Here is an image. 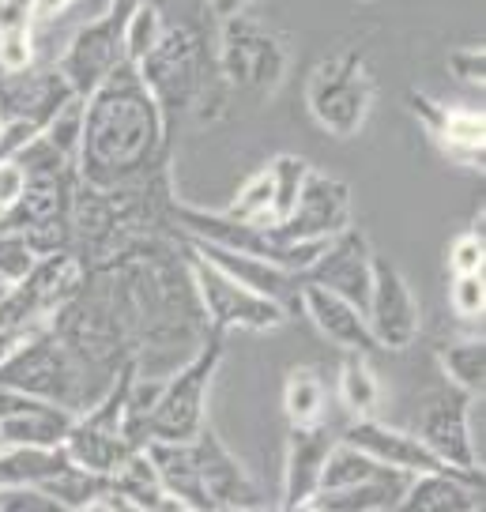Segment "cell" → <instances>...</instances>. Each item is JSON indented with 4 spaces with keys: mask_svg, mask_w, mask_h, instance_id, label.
<instances>
[{
    "mask_svg": "<svg viewBox=\"0 0 486 512\" xmlns=\"http://www.w3.org/2000/svg\"><path fill=\"white\" fill-rule=\"evenodd\" d=\"M306 106L328 136L336 140L358 136L373 106V76L366 57L358 49H343L317 64L306 87Z\"/></svg>",
    "mask_w": 486,
    "mask_h": 512,
    "instance_id": "obj_3",
    "label": "cell"
},
{
    "mask_svg": "<svg viewBox=\"0 0 486 512\" xmlns=\"http://www.w3.org/2000/svg\"><path fill=\"white\" fill-rule=\"evenodd\" d=\"M449 305H453V313L460 320H483V309H486L483 272L453 275V287H449Z\"/></svg>",
    "mask_w": 486,
    "mask_h": 512,
    "instance_id": "obj_32",
    "label": "cell"
},
{
    "mask_svg": "<svg viewBox=\"0 0 486 512\" xmlns=\"http://www.w3.org/2000/svg\"><path fill=\"white\" fill-rule=\"evenodd\" d=\"M340 400L355 418H366L381 403V381L370 366V354L347 351L340 366Z\"/></svg>",
    "mask_w": 486,
    "mask_h": 512,
    "instance_id": "obj_26",
    "label": "cell"
},
{
    "mask_svg": "<svg viewBox=\"0 0 486 512\" xmlns=\"http://www.w3.org/2000/svg\"><path fill=\"white\" fill-rule=\"evenodd\" d=\"M181 226L189 230V238H204L215 245H227L238 253L272 260L283 272L302 275L321 256L328 241L317 238H287L279 226H253L242 219H230L227 211H200V208H178Z\"/></svg>",
    "mask_w": 486,
    "mask_h": 512,
    "instance_id": "obj_4",
    "label": "cell"
},
{
    "mask_svg": "<svg viewBox=\"0 0 486 512\" xmlns=\"http://www.w3.org/2000/svg\"><path fill=\"white\" fill-rule=\"evenodd\" d=\"M196 464H200V490H204V505L208 512L219 509H264L260 490L253 479L245 475V467L230 456V448L204 426L193 437Z\"/></svg>",
    "mask_w": 486,
    "mask_h": 512,
    "instance_id": "obj_16",
    "label": "cell"
},
{
    "mask_svg": "<svg viewBox=\"0 0 486 512\" xmlns=\"http://www.w3.org/2000/svg\"><path fill=\"white\" fill-rule=\"evenodd\" d=\"M486 264V245H483V230H468L453 241L449 249V268L453 275H471V272H483Z\"/></svg>",
    "mask_w": 486,
    "mask_h": 512,
    "instance_id": "obj_34",
    "label": "cell"
},
{
    "mask_svg": "<svg viewBox=\"0 0 486 512\" xmlns=\"http://www.w3.org/2000/svg\"><path fill=\"white\" fill-rule=\"evenodd\" d=\"M336 437L328 433L324 422L313 426H291L287 433V452H283V509L298 512L309 509L313 494L321 490V471Z\"/></svg>",
    "mask_w": 486,
    "mask_h": 512,
    "instance_id": "obj_19",
    "label": "cell"
},
{
    "mask_svg": "<svg viewBox=\"0 0 486 512\" xmlns=\"http://www.w3.org/2000/svg\"><path fill=\"white\" fill-rule=\"evenodd\" d=\"M0 384H12V388H23V392H34V396H46V400H57L80 411L76 407V369H72V358L65 354V347L53 336H46V328L16 354L0 366Z\"/></svg>",
    "mask_w": 486,
    "mask_h": 512,
    "instance_id": "obj_11",
    "label": "cell"
},
{
    "mask_svg": "<svg viewBox=\"0 0 486 512\" xmlns=\"http://www.w3.org/2000/svg\"><path fill=\"white\" fill-rule=\"evenodd\" d=\"M23 189H27V170L16 159H0V208H12Z\"/></svg>",
    "mask_w": 486,
    "mask_h": 512,
    "instance_id": "obj_36",
    "label": "cell"
},
{
    "mask_svg": "<svg viewBox=\"0 0 486 512\" xmlns=\"http://www.w3.org/2000/svg\"><path fill=\"white\" fill-rule=\"evenodd\" d=\"M72 422H76V411L65 403L0 384V437H4V445L61 448Z\"/></svg>",
    "mask_w": 486,
    "mask_h": 512,
    "instance_id": "obj_12",
    "label": "cell"
},
{
    "mask_svg": "<svg viewBox=\"0 0 486 512\" xmlns=\"http://www.w3.org/2000/svg\"><path fill=\"white\" fill-rule=\"evenodd\" d=\"M438 366L445 373V381L468 392V396H483L486 384V343L483 336L453 339L438 347Z\"/></svg>",
    "mask_w": 486,
    "mask_h": 512,
    "instance_id": "obj_24",
    "label": "cell"
},
{
    "mask_svg": "<svg viewBox=\"0 0 486 512\" xmlns=\"http://www.w3.org/2000/svg\"><path fill=\"white\" fill-rule=\"evenodd\" d=\"M193 283L196 294L204 302V313L211 317L215 332H276L287 324L291 309L279 305L276 298H264L257 290L234 283L230 275H223L215 264H208L204 256L193 253Z\"/></svg>",
    "mask_w": 486,
    "mask_h": 512,
    "instance_id": "obj_6",
    "label": "cell"
},
{
    "mask_svg": "<svg viewBox=\"0 0 486 512\" xmlns=\"http://www.w3.org/2000/svg\"><path fill=\"white\" fill-rule=\"evenodd\" d=\"M76 0H31V19L34 23H49V19H61Z\"/></svg>",
    "mask_w": 486,
    "mask_h": 512,
    "instance_id": "obj_37",
    "label": "cell"
},
{
    "mask_svg": "<svg viewBox=\"0 0 486 512\" xmlns=\"http://www.w3.org/2000/svg\"><path fill=\"white\" fill-rule=\"evenodd\" d=\"M34 64V23H8L0 27V72H27Z\"/></svg>",
    "mask_w": 486,
    "mask_h": 512,
    "instance_id": "obj_31",
    "label": "cell"
},
{
    "mask_svg": "<svg viewBox=\"0 0 486 512\" xmlns=\"http://www.w3.org/2000/svg\"><path fill=\"white\" fill-rule=\"evenodd\" d=\"M8 290H12V287H8V283H0V302H4V298H8Z\"/></svg>",
    "mask_w": 486,
    "mask_h": 512,
    "instance_id": "obj_40",
    "label": "cell"
},
{
    "mask_svg": "<svg viewBox=\"0 0 486 512\" xmlns=\"http://www.w3.org/2000/svg\"><path fill=\"white\" fill-rule=\"evenodd\" d=\"M404 512H479L483 509V475L468 471H422L411 475L404 497Z\"/></svg>",
    "mask_w": 486,
    "mask_h": 512,
    "instance_id": "obj_21",
    "label": "cell"
},
{
    "mask_svg": "<svg viewBox=\"0 0 486 512\" xmlns=\"http://www.w3.org/2000/svg\"><path fill=\"white\" fill-rule=\"evenodd\" d=\"M170 132L136 64L121 61L83 98L76 166L95 189H117L140 177L162 155Z\"/></svg>",
    "mask_w": 486,
    "mask_h": 512,
    "instance_id": "obj_1",
    "label": "cell"
},
{
    "mask_svg": "<svg viewBox=\"0 0 486 512\" xmlns=\"http://www.w3.org/2000/svg\"><path fill=\"white\" fill-rule=\"evenodd\" d=\"M351 226V189L347 181L332 174H321L309 166L306 185L298 192V204H294L291 219L279 226L287 238H317L328 241L343 234Z\"/></svg>",
    "mask_w": 486,
    "mask_h": 512,
    "instance_id": "obj_14",
    "label": "cell"
},
{
    "mask_svg": "<svg viewBox=\"0 0 486 512\" xmlns=\"http://www.w3.org/2000/svg\"><path fill=\"white\" fill-rule=\"evenodd\" d=\"M272 170V185H276V226H283L291 219L294 204H298V192L306 185L309 162L298 159V155H276L268 162Z\"/></svg>",
    "mask_w": 486,
    "mask_h": 512,
    "instance_id": "obj_29",
    "label": "cell"
},
{
    "mask_svg": "<svg viewBox=\"0 0 486 512\" xmlns=\"http://www.w3.org/2000/svg\"><path fill=\"white\" fill-rule=\"evenodd\" d=\"M219 366H223V332L211 328L208 343L178 369V377L159 384V396L140 418V445L144 441H189L204 430L208 426V392Z\"/></svg>",
    "mask_w": 486,
    "mask_h": 512,
    "instance_id": "obj_2",
    "label": "cell"
},
{
    "mask_svg": "<svg viewBox=\"0 0 486 512\" xmlns=\"http://www.w3.org/2000/svg\"><path fill=\"white\" fill-rule=\"evenodd\" d=\"M147 95L155 98L166 132H174L178 113L193 106L200 91V38L189 27H166L162 38L136 61Z\"/></svg>",
    "mask_w": 486,
    "mask_h": 512,
    "instance_id": "obj_5",
    "label": "cell"
},
{
    "mask_svg": "<svg viewBox=\"0 0 486 512\" xmlns=\"http://www.w3.org/2000/svg\"><path fill=\"white\" fill-rule=\"evenodd\" d=\"M366 324L381 351H407L422 332V309L404 272L392 264L389 256L373 253L370 294H366Z\"/></svg>",
    "mask_w": 486,
    "mask_h": 512,
    "instance_id": "obj_9",
    "label": "cell"
},
{
    "mask_svg": "<svg viewBox=\"0 0 486 512\" xmlns=\"http://www.w3.org/2000/svg\"><path fill=\"white\" fill-rule=\"evenodd\" d=\"M340 441L362 448L366 456H373L377 464L396 467V471H407V475H422V471H456V467L441 464L438 456L426 448L415 430H396V426H385L373 415L355 418L347 430H343Z\"/></svg>",
    "mask_w": 486,
    "mask_h": 512,
    "instance_id": "obj_17",
    "label": "cell"
},
{
    "mask_svg": "<svg viewBox=\"0 0 486 512\" xmlns=\"http://www.w3.org/2000/svg\"><path fill=\"white\" fill-rule=\"evenodd\" d=\"M471 400L475 396L449 384L445 392L426 400L415 433L426 441V448L438 456L441 464L468 471V475H483V456H479L475 437H471Z\"/></svg>",
    "mask_w": 486,
    "mask_h": 512,
    "instance_id": "obj_10",
    "label": "cell"
},
{
    "mask_svg": "<svg viewBox=\"0 0 486 512\" xmlns=\"http://www.w3.org/2000/svg\"><path fill=\"white\" fill-rule=\"evenodd\" d=\"M132 8H136V0H110V8H106L95 23H87L83 31H76L72 46L65 49L57 72L65 76L68 87L80 98L91 95L98 83L125 61L121 34H125V19H129Z\"/></svg>",
    "mask_w": 486,
    "mask_h": 512,
    "instance_id": "obj_8",
    "label": "cell"
},
{
    "mask_svg": "<svg viewBox=\"0 0 486 512\" xmlns=\"http://www.w3.org/2000/svg\"><path fill=\"white\" fill-rule=\"evenodd\" d=\"M0 121H4V117H0Z\"/></svg>",
    "mask_w": 486,
    "mask_h": 512,
    "instance_id": "obj_42",
    "label": "cell"
},
{
    "mask_svg": "<svg viewBox=\"0 0 486 512\" xmlns=\"http://www.w3.org/2000/svg\"><path fill=\"white\" fill-rule=\"evenodd\" d=\"M449 72H453L460 83L468 87H479L483 91L486 83V49L483 46H460L449 53Z\"/></svg>",
    "mask_w": 486,
    "mask_h": 512,
    "instance_id": "obj_35",
    "label": "cell"
},
{
    "mask_svg": "<svg viewBox=\"0 0 486 512\" xmlns=\"http://www.w3.org/2000/svg\"><path fill=\"white\" fill-rule=\"evenodd\" d=\"M227 215L253 226H276V185H272V170L268 166H260L257 174L238 189V196L230 200Z\"/></svg>",
    "mask_w": 486,
    "mask_h": 512,
    "instance_id": "obj_27",
    "label": "cell"
},
{
    "mask_svg": "<svg viewBox=\"0 0 486 512\" xmlns=\"http://www.w3.org/2000/svg\"><path fill=\"white\" fill-rule=\"evenodd\" d=\"M38 264V253H34V245L19 230H8V226H0V283H8V287H16L23 283L31 268Z\"/></svg>",
    "mask_w": 486,
    "mask_h": 512,
    "instance_id": "obj_30",
    "label": "cell"
},
{
    "mask_svg": "<svg viewBox=\"0 0 486 512\" xmlns=\"http://www.w3.org/2000/svg\"><path fill=\"white\" fill-rule=\"evenodd\" d=\"M23 19H31V0H0V27L23 23Z\"/></svg>",
    "mask_w": 486,
    "mask_h": 512,
    "instance_id": "obj_38",
    "label": "cell"
},
{
    "mask_svg": "<svg viewBox=\"0 0 486 512\" xmlns=\"http://www.w3.org/2000/svg\"><path fill=\"white\" fill-rule=\"evenodd\" d=\"M324 407H328L324 377L313 366H294L283 384V411L291 418V426L324 422Z\"/></svg>",
    "mask_w": 486,
    "mask_h": 512,
    "instance_id": "obj_25",
    "label": "cell"
},
{
    "mask_svg": "<svg viewBox=\"0 0 486 512\" xmlns=\"http://www.w3.org/2000/svg\"><path fill=\"white\" fill-rule=\"evenodd\" d=\"M110 486L129 501L132 512H181L178 501L166 494V486H162L159 471L144 452V445L110 475Z\"/></svg>",
    "mask_w": 486,
    "mask_h": 512,
    "instance_id": "obj_23",
    "label": "cell"
},
{
    "mask_svg": "<svg viewBox=\"0 0 486 512\" xmlns=\"http://www.w3.org/2000/svg\"><path fill=\"white\" fill-rule=\"evenodd\" d=\"M211 16L219 19H234V16H245V8H249V0H208Z\"/></svg>",
    "mask_w": 486,
    "mask_h": 512,
    "instance_id": "obj_39",
    "label": "cell"
},
{
    "mask_svg": "<svg viewBox=\"0 0 486 512\" xmlns=\"http://www.w3.org/2000/svg\"><path fill=\"white\" fill-rule=\"evenodd\" d=\"M0 512H65V509L42 486L16 482V486H0Z\"/></svg>",
    "mask_w": 486,
    "mask_h": 512,
    "instance_id": "obj_33",
    "label": "cell"
},
{
    "mask_svg": "<svg viewBox=\"0 0 486 512\" xmlns=\"http://www.w3.org/2000/svg\"><path fill=\"white\" fill-rule=\"evenodd\" d=\"M219 72L238 91L272 95L287 76V49L272 31L245 16L223 19L219 38Z\"/></svg>",
    "mask_w": 486,
    "mask_h": 512,
    "instance_id": "obj_7",
    "label": "cell"
},
{
    "mask_svg": "<svg viewBox=\"0 0 486 512\" xmlns=\"http://www.w3.org/2000/svg\"><path fill=\"white\" fill-rule=\"evenodd\" d=\"M166 31V19L155 0H136V8L125 19V34H121V46H125V61L136 64L147 49L155 46Z\"/></svg>",
    "mask_w": 486,
    "mask_h": 512,
    "instance_id": "obj_28",
    "label": "cell"
},
{
    "mask_svg": "<svg viewBox=\"0 0 486 512\" xmlns=\"http://www.w3.org/2000/svg\"><path fill=\"white\" fill-rule=\"evenodd\" d=\"M0 448H4V437H0Z\"/></svg>",
    "mask_w": 486,
    "mask_h": 512,
    "instance_id": "obj_41",
    "label": "cell"
},
{
    "mask_svg": "<svg viewBox=\"0 0 486 512\" xmlns=\"http://www.w3.org/2000/svg\"><path fill=\"white\" fill-rule=\"evenodd\" d=\"M411 113L422 121V128L430 132V140L445 151V159L460 162V166H483V147H486V121L483 110L471 106H445L438 98L411 91L407 95Z\"/></svg>",
    "mask_w": 486,
    "mask_h": 512,
    "instance_id": "obj_13",
    "label": "cell"
},
{
    "mask_svg": "<svg viewBox=\"0 0 486 512\" xmlns=\"http://www.w3.org/2000/svg\"><path fill=\"white\" fill-rule=\"evenodd\" d=\"M411 475L396 471V467H381L373 479L355 482V486H340V490H317L309 509L317 512H389L400 509Z\"/></svg>",
    "mask_w": 486,
    "mask_h": 512,
    "instance_id": "obj_22",
    "label": "cell"
},
{
    "mask_svg": "<svg viewBox=\"0 0 486 512\" xmlns=\"http://www.w3.org/2000/svg\"><path fill=\"white\" fill-rule=\"evenodd\" d=\"M193 253L204 256L208 264H215V268L223 275H230L234 283L257 290L264 298H276V302L287 305V309L298 305V275L283 272L272 260L238 253V249H227V245H215V241H204V238H193Z\"/></svg>",
    "mask_w": 486,
    "mask_h": 512,
    "instance_id": "obj_20",
    "label": "cell"
},
{
    "mask_svg": "<svg viewBox=\"0 0 486 512\" xmlns=\"http://www.w3.org/2000/svg\"><path fill=\"white\" fill-rule=\"evenodd\" d=\"M298 305L306 309V317L317 324V332L324 339H332L343 354L358 351V354H373L381 351L377 339H373L370 324H366V313L362 305L347 302L343 294L321 287V283H306L298 279Z\"/></svg>",
    "mask_w": 486,
    "mask_h": 512,
    "instance_id": "obj_18",
    "label": "cell"
},
{
    "mask_svg": "<svg viewBox=\"0 0 486 512\" xmlns=\"http://www.w3.org/2000/svg\"><path fill=\"white\" fill-rule=\"evenodd\" d=\"M370 275H373V249L366 234H358L355 226H347L343 234L328 238V245L321 249V256L309 264L298 279L306 283H321V287L343 294L347 302L366 305L370 294Z\"/></svg>",
    "mask_w": 486,
    "mask_h": 512,
    "instance_id": "obj_15",
    "label": "cell"
}]
</instances>
